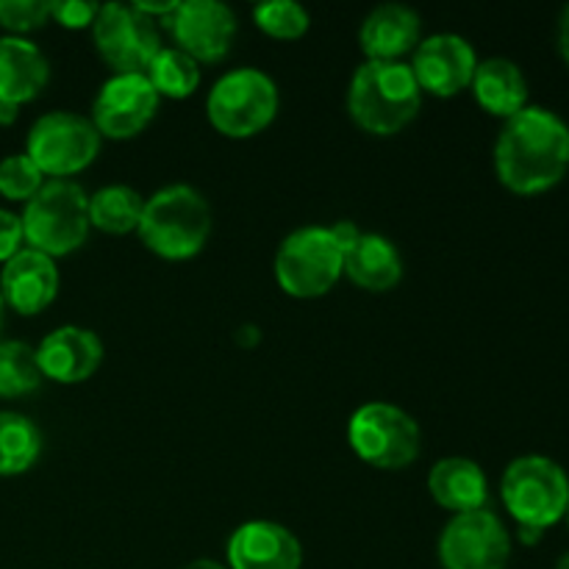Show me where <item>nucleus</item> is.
<instances>
[{
  "instance_id": "412c9836",
  "label": "nucleus",
  "mask_w": 569,
  "mask_h": 569,
  "mask_svg": "<svg viewBox=\"0 0 569 569\" xmlns=\"http://www.w3.org/2000/svg\"><path fill=\"white\" fill-rule=\"evenodd\" d=\"M345 276L367 292H389L403 278L400 250L381 233H361L345 253Z\"/></svg>"
},
{
  "instance_id": "c85d7f7f",
  "label": "nucleus",
  "mask_w": 569,
  "mask_h": 569,
  "mask_svg": "<svg viewBox=\"0 0 569 569\" xmlns=\"http://www.w3.org/2000/svg\"><path fill=\"white\" fill-rule=\"evenodd\" d=\"M50 20V0H0V26L14 37L37 31Z\"/></svg>"
},
{
  "instance_id": "4be33fe9",
  "label": "nucleus",
  "mask_w": 569,
  "mask_h": 569,
  "mask_svg": "<svg viewBox=\"0 0 569 569\" xmlns=\"http://www.w3.org/2000/svg\"><path fill=\"white\" fill-rule=\"evenodd\" d=\"M472 94L478 106L495 117H515L528 106V81L520 67L509 59L478 61L472 76Z\"/></svg>"
},
{
  "instance_id": "f704fd0d",
  "label": "nucleus",
  "mask_w": 569,
  "mask_h": 569,
  "mask_svg": "<svg viewBox=\"0 0 569 569\" xmlns=\"http://www.w3.org/2000/svg\"><path fill=\"white\" fill-rule=\"evenodd\" d=\"M183 569H228V567L217 565V561H211V559H198V561H192V565H187Z\"/></svg>"
},
{
  "instance_id": "423d86ee",
  "label": "nucleus",
  "mask_w": 569,
  "mask_h": 569,
  "mask_svg": "<svg viewBox=\"0 0 569 569\" xmlns=\"http://www.w3.org/2000/svg\"><path fill=\"white\" fill-rule=\"evenodd\" d=\"M345 276V250L331 228H298L281 242L276 256V281L289 298L315 300L331 292Z\"/></svg>"
},
{
  "instance_id": "473e14b6",
  "label": "nucleus",
  "mask_w": 569,
  "mask_h": 569,
  "mask_svg": "<svg viewBox=\"0 0 569 569\" xmlns=\"http://www.w3.org/2000/svg\"><path fill=\"white\" fill-rule=\"evenodd\" d=\"M559 50H561V56H565V61L569 64V6H567L565 14H561V20H559Z\"/></svg>"
},
{
  "instance_id": "0eeeda50",
  "label": "nucleus",
  "mask_w": 569,
  "mask_h": 569,
  "mask_svg": "<svg viewBox=\"0 0 569 569\" xmlns=\"http://www.w3.org/2000/svg\"><path fill=\"white\" fill-rule=\"evenodd\" d=\"M500 495L520 528L545 531L567 515L569 478L553 459L522 456L506 467Z\"/></svg>"
},
{
  "instance_id": "f03ea898",
  "label": "nucleus",
  "mask_w": 569,
  "mask_h": 569,
  "mask_svg": "<svg viewBox=\"0 0 569 569\" xmlns=\"http://www.w3.org/2000/svg\"><path fill=\"white\" fill-rule=\"evenodd\" d=\"M422 92L403 61H365L348 89V111L356 126L376 137L400 133L417 117Z\"/></svg>"
},
{
  "instance_id": "c9c22d12",
  "label": "nucleus",
  "mask_w": 569,
  "mask_h": 569,
  "mask_svg": "<svg viewBox=\"0 0 569 569\" xmlns=\"http://www.w3.org/2000/svg\"><path fill=\"white\" fill-rule=\"evenodd\" d=\"M3 309L6 303H3V295H0V328H3Z\"/></svg>"
},
{
  "instance_id": "aec40b11",
  "label": "nucleus",
  "mask_w": 569,
  "mask_h": 569,
  "mask_svg": "<svg viewBox=\"0 0 569 569\" xmlns=\"http://www.w3.org/2000/svg\"><path fill=\"white\" fill-rule=\"evenodd\" d=\"M428 492L442 509L467 515V511L487 509L489 483L481 467L472 459L450 456L437 461L428 472Z\"/></svg>"
},
{
  "instance_id": "7ed1b4c3",
  "label": "nucleus",
  "mask_w": 569,
  "mask_h": 569,
  "mask_svg": "<svg viewBox=\"0 0 569 569\" xmlns=\"http://www.w3.org/2000/svg\"><path fill=\"white\" fill-rule=\"evenodd\" d=\"M139 239L150 253L167 261L194 259L211 233L209 200L187 183L164 187L144 200Z\"/></svg>"
},
{
  "instance_id": "4468645a",
  "label": "nucleus",
  "mask_w": 569,
  "mask_h": 569,
  "mask_svg": "<svg viewBox=\"0 0 569 569\" xmlns=\"http://www.w3.org/2000/svg\"><path fill=\"white\" fill-rule=\"evenodd\" d=\"M409 67L420 92L433 94V98H453L472 83L478 56L459 33H437L417 44L415 64Z\"/></svg>"
},
{
  "instance_id": "6ab92c4d",
  "label": "nucleus",
  "mask_w": 569,
  "mask_h": 569,
  "mask_svg": "<svg viewBox=\"0 0 569 569\" xmlns=\"http://www.w3.org/2000/svg\"><path fill=\"white\" fill-rule=\"evenodd\" d=\"M50 64L42 50L22 37L0 39V103L20 109L48 87Z\"/></svg>"
},
{
  "instance_id": "a878e982",
  "label": "nucleus",
  "mask_w": 569,
  "mask_h": 569,
  "mask_svg": "<svg viewBox=\"0 0 569 569\" xmlns=\"http://www.w3.org/2000/svg\"><path fill=\"white\" fill-rule=\"evenodd\" d=\"M42 383L37 350L26 342H0V398H22Z\"/></svg>"
},
{
  "instance_id": "4c0bfd02",
  "label": "nucleus",
  "mask_w": 569,
  "mask_h": 569,
  "mask_svg": "<svg viewBox=\"0 0 569 569\" xmlns=\"http://www.w3.org/2000/svg\"><path fill=\"white\" fill-rule=\"evenodd\" d=\"M565 517H567V526H569V506H567V515Z\"/></svg>"
},
{
  "instance_id": "39448f33",
  "label": "nucleus",
  "mask_w": 569,
  "mask_h": 569,
  "mask_svg": "<svg viewBox=\"0 0 569 569\" xmlns=\"http://www.w3.org/2000/svg\"><path fill=\"white\" fill-rule=\"evenodd\" d=\"M278 87L267 72L239 67L226 72L206 98V117L228 139H250L278 114Z\"/></svg>"
},
{
  "instance_id": "a211bd4d",
  "label": "nucleus",
  "mask_w": 569,
  "mask_h": 569,
  "mask_svg": "<svg viewBox=\"0 0 569 569\" xmlns=\"http://www.w3.org/2000/svg\"><path fill=\"white\" fill-rule=\"evenodd\" d=\"M420 14L409 6H378L361 22V50L367 61H400V56L420 44Z\"/></svg>"
},
{
  "instance_id": "9b49d317",
  "label": "nucleus",
  "mask_w": 569,
  "mask_h": 569,
  "mask_svg": "<svg viewBox=\"0 0 569 569\" xmlns=\"http://www.w3.org/2000/svg\"><path fill=\"white\" fill-rule=\"evenodd\" d=\"M511 537L489 509L456 515L439 537V561L445 569H506Z\"/></svg>"
},
{
  "instance_id": "f257e3e1",
  "label": "nucleus",
  "mask_w": 569,
  "mask_h": 569,
  "mask_svg": "<svg viewBox=\"0 0 569 569\" xmlns=\"http://www.w3.org/2000/svg\"><path fill=\"white\" fill-rule=\"evenodd\" d=\"M495 170L511 192H548L569 170V126L550 109L526 106L500 128Z\"/></svg>"
},
{
  "instance_id": "2eb2a0df",
  "label": "nucleus",
  "mask_w": 569,
  "mask_h": 569,
  "mask_svg": "<svg viewBox=\"0 0 569 569\" xmlns=\"http://www.w3.org/2000/svg\"><path fill=\"white\" fill-rule=\"evenodd\" d=\"M228 569H300L303 548L289 528L270 520L239 526L228 539Z\"/></svg>"
},
{
  "instance_id": "393cba45",
  "label": "nucleus",
  "mask_w": 569,
  "mask_h": 569,
  "mask_svg": "<svg viewBox=\"0 0 569 569\" xmlns=\"http://www.w3.org/2000/svg\"><path fill=\"white\" fill-rule=\"evenodd\" d=\"M144 76L153 83L159 98L183 100L189 94H194V89H198L200 67L198 61H192L178 48H161L156 53V59L148 64Z\"/></svg>"
},
{
  "instance_id": "ddd939ff",
  "label": "nucleus",
  "mask_w": 569,
  "mask_h": 569,
  "mask_svg": "<svg viewBox=\"0 0 569 569\" xmlns=\"http://www.w3.org/2000/svg\"><path fill=\"white\" fill-rule=\"evenodd\" d=\"M164 26L170 28L176 48L198 64L200 61L214 64V61L226 59L231 53L233 37H237V14L217 0L178 3Z\"/></svg>"
},
{
  "instance_id": "72a5a7b5",
  "label": "nucleus",
  "mask_w": 569,
  "mask_h": 569,
  "mask_svg": "<svg viewBox=\"0 0 569 569\" xmlns=\"http://www.w3.org/2000/svg\"><path fill=\"white\" fill-rule=\"evenodd\" d=\"M17 106H9V103H0V126H11V122L17 120Z\"/></svg>"
},
{
  "instance_id": "20e7f679",
  "label": "nucleus",
  "mask_w": 569,
  "mask_h": 569,
  "mask_svg": "<svg viewBox=\"0 0 569 569\" xmlns=\"http://www.w3.org/2000/svg\"><path fill=\"white\" fill-rule=\"evenodd\" d=\"M22 237L28 248L50 256H70L89 237V194L72 181H44L22 211Z\"/></svg>"
},
{
  "instance_id": "bb28decb",
  "label": "nucleus",
  "mask_w": 569,
  "mask_h": 569,
  "mask_svg": "<svg viewBox=\"0 0 569 569\" xmlns=\"http://www.w3.org/2000/svg\"><path fill=\"white\" fill-rule=\"evenodd\" d=\"M253 20L259 31L272 39H300L311 26L309 11L295 0H272L253 9Z\"/></svg>"
},
{
  "instance_id": "e433bc0d",
  "label": "nucleus",
  "mask_w": 569,
  "mask_h": 569,
  "mask_svg": "<svg viewBox=\"0 0 569 569\" xmlns=\"http://www.w3.org/2000/svg\"><path fill=\"white\" fill-rule=\"evenodd\" d=\"M556 569H569V553L565 556V559L559 561V567H556Z\"/></svg>"
},
{
  "instance_id": "7c9ffc66",
  "label": "nucleus",
  "mask_w": 569,
  "mask_h": 569,
  "mask_svg": "<svg viewBox=\"0 0 569 569\" xmlns=\"http://www.w3.org/2000/svg\"><path fill=\"white\" fill-rule=\"evenodd\" d=\"M22 242H26V237H22V220L17 214H11V211L0 209V261L6 264L11 256L20 253Z\"/></svg>"
},
{
  "instance_id": "f8f14e48",
  "label": "nucleus",
  "mask_w": 569,
  "mask_h": 569,
  "mask_svg": "<svg viewBox=\"0 0 569 569\" xmlns=\"http://www.w3.org/2000/svg\"><path fill=\"white\" fill-rule=\"evenodd\" d=\"M159 100L144 72L111 76L92 103V126L100 139H131L150 126Z\"/></svg>"
},
{
  "instance_id": "cd10ccee",
  "label": "nucleus",
  "mask_w": 569,
  "mask_h": 569,
  "mask_svg": "<svg viewBox=\"0 0 569 569\" xmlns=\"http://www.w3.org/2000/svg\"><path fill=\"white\" fill-rule=\"evenodd\" d=\"M42 183L44 176L26 153L6 156L0 161V194L6 200H22V203H28L42 189Z\"/></svg>"
},
{
  "instance_id": "9d476101",
  "label": "nucleus",
  "mask_w": 569,
  "mask_h": 569,
  "mask_svg": "<svg viewBox=\"0 0 569 569\" xmlns=\"http://www.w3.org/2000/svg\"><path fill=\"white\" fill-rule=\"evenodd\" d=\"M92 39L100 59L114 70V76L144 72L161 50L156 20L144 17L133 3L100 6L92 22Z\"/></svg>"
},
{
  "instance_id": "1a4fd4ad",
  "label": "nucleus",
  "mask_w": 569,
  "mask_h": 569,
  "mask_svg": "<svg viewBox=\"0 0 569 569\" xmlns=\"http://www.w3.org/2000/svg\"><path fill=\"white\" fill-rule=\"evenodd\" d=\"M98 153V128L76 111H50L39 117L26 142V156L39 167V172L59 181L87 170Z\"/></svg>"
},
{
  "instance_id": "b1692460",
  "label": "nucleus",
  "mask_w": 569,
  "mask_h": 569,
  "mask_svg": "<svg viewBox=\"0 0 569 569\" xmlns=\"http://www.w3.org/2000/svg\"><path fill=\"white\" fill-rule=\"evenodd\" d=\"M42 453V433L17 411H0V476H20Z\"/></svg>"
},
{
  "instance_id": "6e6552de",
  "label": "nucleus",
  "mask_w": 569,
  "mask_h": 569,
  "mask_svg": "<svg viewBox=\"0 0 569 569\" xmlns=\"http://www.w3.org/2000/svg\"><path fill=\"white\" fill-rule=\"evenodd\" d=\"M348 439L353 453L378 470H403L417 461L422 445L420 426L392 403H367L350 417Z\"/></svg>"
},
{
  "instance_id": "dca6fc26",
  "label": "nucleus",
  "mask_w": 569,
  "mask_h": 569,
  "mask_svg": "<svg viewBox=\"0 0 569 569\" xmlns=\"http://www.w3.org/2000/svg\"><path fill=\"white\" fill-rule=\"evenodd\" d=\"M0 295H3V303L11 306L17 315H39L59 295V267L50 256L22 248L3 264Z\"/></svg>"
},
{
  "instance_id": "c756f323",
  "label": "nucleus",
  "mask_w": 569,
  "mask_h": 569,
  "mask_svg": "<svg viewBox=\"0 0 569 569\" xmlns=\"http://www.w3.org/2000/svg\"><path fill=\"white\" fill-rule=\"evenodd\" d=\"M100 6L81 3V0H61V3H50V20L59 26L81 31V28H92L94 17H98Z\"/></svg>"
},
{
  "instance_id": "5701e85b",
  "label": "nucleus",
  "mask_w": 569,
  "mask_h": 569,
  "mask_svg": "<svg viewBox=\"0 0 569 569\" xmlns=\"http://www.w3.org/2000/svg\"><path fill=\"white\" fill-rule=\"evenodd\" d=\"M144 198L131 187H114L98 189L89 198V226L98 231L111 233V237H126V233L137 231L142 222Z\"/></svg>"
},
{
  "instance_id": "f3484780",
  "label": "nucleus",
  "mask_w": 569,
  "mask_h": 569,
  "mask_svg": "<svg viewBox=\"0 0 569 569\" xmlns=\"http://www.w3.org/2000/svg\"><path fill=\"white\" fill-rule=\"evenodd\" d=\"M42 378L56 383H83L103 361V342L89 328L61 326L50 331L37 348Z\"/></svg>"
},
{
  "instance_id": "2f4dec72",
  "label": "nucleus",
  "mask_w": 569,
  "mask_h": 569,
  "mask_svg": "<svg viewBox=\"0 0 569 569\" xmlns=\"http://www.w3.org/2000/svg\"><path fill=\"white\" fill-rule=\"evenodd\" d=\"M331 233H333V239H337L339 248H342L345 253H348V250L353 248V244L359 242V237H361V231L356 228V222H350V220H342V222H337V226H331Z\"/></svg>"
}]
</instances>
